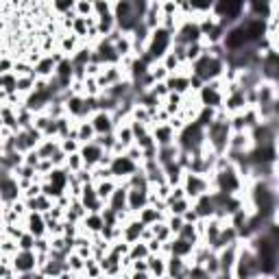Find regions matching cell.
<instances>
[{
  "label": "cell",
  "instance_id": "obj_1",
  "mask_svg": "<svg viewBox=\"0 0 279 279\" xmlns=\"http://www.w3.org/2000/svg\"><path fill=\"white\" fill-rule=\"evenodd\" d=\"M260 33H262V26H260V24H249L247 28H240V31L231 33V38H229V46H238L240 42L251 40V38H255V35H260Z\"/></svg>",
  "mask_w": 279,
  "mask_h": 279
}]
</instances>
